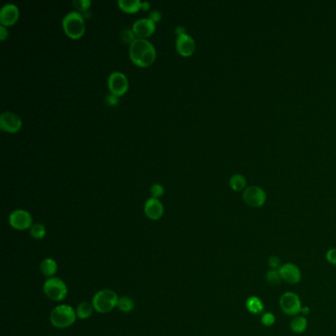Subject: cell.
<instances>
[{
	"label": "cell",
	"mask_w": 336,
	"mask_h": 336,
	"mask_svg": "<svg viewBox=\"0 0 336 336\" xmlns=\"http://www.w3.org/2000/svg\"><path fill=\"white\" fill-rule=\"evenodd\" d=\"M129 53L135 64L142 68L150 65L156 57L154 45L142 38H136L132 44H130Z\"/></svg>",
	"instance_id": "obj_1"
},
{
	"label": "cell",
	"mask_w": 336,
	"mask_h": 336,
	"mask_svg": "<svg viewBox=\"0 0 336 336\" xmlns=\"http://www.w3.org/2000/svg\"><path fill=\"white\" fill-rule=\"evenodd\" d=\"M118 297L115 292L109 289H104L97 292L92 300L94 310L99 314H107L117 307Z\"/></svg>",
	"instance_id": "obj_2"
},
{
	"label": "cell",
	"mask_w": 336,
	"mask_h": 336,
	"mask_svg": "<svg viewBox=\"0 0 336 336\" xmlns=\"http://www.w3.org/2000/svg\"><path fill=\"white\" fill-rule=\"evenodd\" d=\"M76 317V311L68 305L56 306L50 313L51 324L56 328H68L75 322Z\"/></svg>",
	"instance_id": "obj_3"
},
{
	"label": "cell",
	"mask_w": 336,
	"mask_h": 336,
	"mask_svg": "<svg viewBox=\"0 0 336 336\" xmlns=\"http://www.w3.org/2000/svg\"><path fill=\"white\" fill-rule=\"evenodd\" d=\"M62 27L70 38H80L85 32V24L82 14L77 11L69 12L62 19Z\"/></svg>",
	"instance_id": "obj_4"
},
{
	"label": "cell",
	"mask_w": 336,
	"mask_h": 336,
	"mask_svg": "<svg viewBox=\"0 0 336 336\" xmlns=\"http://www.w3.org/2000/svg\"><path fill=\"white\" fill-rule=\"evenodd\" d=\"M44 292L45 296L52 301L60 302L68 296V286L58 277L48 278L44 284Z\"/></svg>",
	"instance_id": "obj_5"
},
{
	"label": "cell",
	"mask_w": 336,
	"mask_h": 336,
	"mask_svg": "<svg viewBox=\"0 0 336 336\" xmlns=\"http://www.w3.org/2000/svg\"><path fill=\"white\" fill-rule=\"evenodd\" d=\"M282 312L288 315H297L302 312V302L300 297L294 292L284 293L279 301Z\"/></svg>",
	"instance_id": "obj_6"
},
{
	"label": "cell",
	"mask_w": 336,
	"mask_h": 336,
	"mask_svg": "<svg viewBox=\"0 0 336 336\" xmlns=\"http://www.w3.org/2000/svg\"><path fill=\"white\" fill-rule=\"evenodd\" d=\"M243 198L251 207H261L266 201V193L261 187L250 185L244 190Z\"/></svg>",
	"instance_id": "obj_7"
},
{
	"label": "cell",
	"mask_w": 336,
	"mask_h": 336,
	"mask_svg": "<svg viewBox=\"0 0 336 336\" xmlns=\"http://www.w3.org/2000/svg\"><path fill=\"white\" fill-rule=\"evenodd\" d=\"M9 223L14 229L22 231V230L29 229L33 226L32 225L33 218L28 211L24 209H17V210H14L10 214Z\"/></svg>",
	"instance_id": "obj_8"
},
{
	"label": "cell",
	"mask_w": 336,
	"mask_h": 336,
	"mask_svg": "<svg viewBox=\"0 0 336 336\" xmlns=\"http://www.w3.org/2000/svg\"><path fill=\"white\" fill-rule=\"evenodd\" d=\"M108 85L111 93L118 97L128 88V80L123 73L114 71L109 76Z\"/></svg>",
	"instance_id": "obj_9"
},
{
	"label": "cell",
	"mask_w": 336,
	"mask_h": 336,
	"mask_svg": "<svg viewBox=\"0 0 336 336\" xmlns=\"http://www.w3.org/2000/svg\"><path fill=\"white\" fill-rule=\"evenodd\" d=\"M0 126L3 130L16 132L22 126L20 116L12 112H3L0 115Z\"/></svg>",
	"instance_id": "obj_10"
},
{
	"label": "cell",
	"mask_w": 336,
	"mask_h": 336,
	"mask_svg": "<svg viewBox=\"0 0 336 336\" xmlns=\"http://www.w3.org/2000/svg\"><path fill=\"white\" fill-rule=\"evenodd\" d=\"M283 281L289 284H297L301 281L302 273L299 267L294 263H285L282 264L281 267L278 269Z\"/></svg>",
	"instance_id": "obj_11"
},
{
	"label": "cell",
	"mask_w": 336,
	"mask_h": 336,
	"mask_svg": "<svg viewBox=\"0 0 336 336\" xmlns=\"http://www.w3.org/2000/svg\"><path fill=\"white\" fill-rule=\"evenodd\" d=\"M155 22L150 18H140L132 25V30L135 35L142 39L150 36L155 31Z\"/></svg>",
	"instance_id": "obj_12"
},
{
	"label": "cell",
	"mask_w": 336,
	"mask_h": 336,
	"mask_svg": "<svg viewBox=\"0 0 336 336\" xmlns=\"http://www.w3.org/2000/svg\"><path fill=\"white\" fill-rule=\"evenodd\" d=\"M19 16L18 7L15 4L7 3L0 10V23L3 26H10L17 21Z\"/></svg>",
	"instance_id": "obj_13"
},
{
	"label": "cell",
	"mask_w": 336,
	"mask_h": 336,
	"mask_svg": "<svg viewBox=\"0 0 336 336\" xmlns=\"http://www.w3.org/2000/svg\"><path fill=\"white\" fill-rule=\"evenodd\" d=\"M176 46L179 54L183 56H189L195 49V43L192 37L187 34H182L178 37Z\"/></svg>",
	"instance_id": "obj_14"
},
{
	"label": "cell",
	"mask_w": 336,
	"mask_h": 336,
	"mask_svg": "<svg viewBox=\"0 0 336 336\" xmlns=\"http://www.w3.org/2000/svg\"><path fill=\"white\" fill-rule=\"evenodd\" d=\"M144 210H145L147 217L152 220H157L159 218H161L164 213L163 204L158 198H154V197L147 199L145 206H144Z\"/></svg>",
	"instance_id": "obj_15"
},
{
	"label": "cell",
	"mask_w": 336,
	"mask_h": 336,
	"mask_svg": "<svg viewBox=\"0 0 336 336\" xmlns=\"http://www.w3.org/2000/svg\"><path fill=\"white\" fill-rule=\"evenodd\" d=\"M246 308L252 314H260L264 311L263 302L256 296H251L246 301Z\"/></svg>",
	"instance_id": "obj_16"
},
{
	"label": "cell",
	"mask_w": 336,
	"mask_h": 336,
	"mask_svg": "<svg viewBox=\"0 0 336 336\" xmlns=\"http://www.w3.org/2000/svg\"><path fill=\"white\" fill-rule=\"evenodd\" d=\"M57 269H58L57 263L52 258H45L40 264L41 272L43 273V275L48 278L54 277L55 273L57 272Z\"/></svg>",
	"instance_id": "obj_17"
},
{
	"label": "cell",
	"mask_w": 336,
	"mask_h": 336,
	"mask_svg": "<svg viewBox=\"0 0 336 336\" xmlns=\"http://www.w3.org/2000/svg\"><path fill=\"white\" fill-rule=\"evenodd\" d=\"M290 327L295 333H303L308 327V321L305 316H296L292 319Z\"/></svg>",
	"instance_id": "obj_18"
},
{
	"label": "cell",
	"mask_w": 336,
	"mask_h": 336,
	"mask_svg": "<svg viewBox=\"0 0 336 336\" xmlns=\"http://www.w3.org/2000/svg\"><path fill=\"white\" fill-rule=\"evenodd\" d=\"M117 4L123 11L129 13L136 12L141 8V1L139 0H118Z\"/></svg>",
	"instance_id": "obj_19"
},
{
	"label": "cell",
	"mask_w": 336,
	"mask_h": 336,
	"mask_svg": "<svg viewBox=\"0 0 336 336\" xmlns=\"http://www.w3.org/2000/svg\"><path fill=\"white\" fill-rule=\"evenodd\" d=\"M93 312H94L93 305H91L88 302H82L77 307L76 314H77V317H79L80 319H86V318H89L90 316L93 314Z\"/></svg>",
	"instance_id": "obj_20"
},
{
	"label": "cell",
	"mask_w": 336,
	"mask_h": 336,
	"mask_svg": "<svg viewBox=\"0 0 336 336\" xmlns=\"http://www.w3.org/2000/svg\"><path fill=\"white\" fill-rule=\"evenodd\" d=\"M230 185L235 191H241L245 189L247 185V180L246 178L243 175H234L230 179Z\"/></svg>",
	"instance_id": "obj_21"
},
{
	"label": "cell",
	"mask_w": 336,
	"mask_h": 336,
	"mask_svg": "<svg viewBox=\"0 0 336 336\" xmlns=\"http://www.w3.org/2000/svg\"><path fill=\"white\" fill-rule=\"evenodd\" d=\"M117 308L122 313H130L135 309V302L129 297H120L117 302Z\"/></svg>",
	"instance_id": "obj_22"
},
{
	"label": "cell",
	"mask_w": 336,
	"mask_h": 336,
	"mask_svg": "<svg viewBox=\"0 0 336 336\" xmlns=\"http://www.w3.org/2000/svg\"><path fill=\"white\" fill-rule=\"evenodd\" d=\"M30 232H31V236L36 239V240H42L44 239L45 236V226L44 225L40 224V223H37V224H34L31 228H30Z\"/></svg>",
	"instance_id": "obj_23"
},
{
	"label": "cell",
	"mask_w": 336,
	"mask_h": 336,
	"mask_svg": "<svg viewBox=\"0 0 336 336\" xmlns=\"http://www.w3.org/2000/svg\"><path fill=\"white\" fill-rule=\"evenodd\" d=\"M266 279L270 285L277 286L281 283L282 278L278 269H270L266 274Z\"/></svg>",
	"instance_id": "obj_24"
},
{
	"label": "cell",
	"mask_w": 336,
	"mask_h": 336,
	"mask_svg": "<svg viewBox=\"0 0 336 336\" xmlns=\"http://www.w3.org/2000/svg\"><path fill=\"white\" fill-rule=\"evenodd\" d=\"M135 36V32H133V30L125 29V30H123V31L121 32V34H120V39H121V41H122L123 43H126V44L130 43V44H132V42L136 39Z\"/></svg>",
	"instance_id": "obj_25"
},
{
	"label": "cell",
	"mask_w": 336,
	"mask_h": 336,
	"mask_svg": "<svg viewBox=\"0 0 336 336\" xmlns=\"http://www.w3.org/2000/svg\"><path fill=\"white\" fill-rule=\"evenodd\" d=\"M72 4L76 9L83 12L89 9L91 1L90 0H73Z\"/></svg>",
	"instance_id": "obj_26"
},
{
	"label": "cell",
	"mask_w": 336,
	"mask_h": 336,
	"mask_svg": "<svg viewBox=\"0 0 336 336\" xmlns=\"http://www.w3.org/2000/svg\"><path fill=\"white\" fill-rule=\"evenodd\" d=\"M261 323L265 326H271L275 323V315L271 313H264L261 315Z\"/></svg>",
	"instance_id": "obj_27"
},
{
	"label": "cell",
	"mask_w": 336,
	"mask_h": 336,
	"mask_svg": "<svg viewBox=\"0 0 336 336\" xmlns=\"http://www.w3.org/2000/svg\"><path fill=\"white\" fill-rule=\"evenodd\" d=\"M151 193L154 198H158L164 193V187L160 183H154L151 186Z\"/></svg>",
	"instance_id": "obj_28"
},
{
	"label": "cell",
	"mask_w": 336,
	"mask_h": 336,
	"mask_svg": "<svg viewBox=\"0 0 336 336\" xmlns=\"http://www.w3.org/2000/svg\"><path fill=\"white\" fill-rule=\"evenodd\" d=\"M268 265L270 269H279L281 267V260L278 256H270L268 259Z\"/></svg>",
	"instance_id": "obj_29"
},
{
	"label": "cell",
	"mask_w": 336,
	"mask_h": 336,
	"mask_svg": "<svg viewBox=\"0 0 336 336\" xmlns=\"http://www.w3.org/2000/svg\"><path fill=\"white\" fill-rule=\"evenodd\" d=\"M326 260L332 264V265H336V248L335 247H332V248H329L326 252Z\"/></svg>",
	"instance_id": "obj_30"
},
{
	"label": "cell",
	"mask_w": 336,
	"mask_h": 336,
	"mask_svg": "<svg viewBox=\"0 0 336 336\" xmlns=\"http://www.w3.org/2000/svg\"><path fill=\"white\" fill-rule=\"evenodd\" d=\"M106 101H107V103H108L109 105L114 106V105H116L117 102H118V97H117L116 95H114V94L111 93V94H108V95H107V97H106Z\"/></svg>",
	"instance_id": "obj_31"
},
{
	"label": "cell",
	"mask_w": 336,
	"mask_h": 336,
	"mask_svg": "<svg viewBox=\"0 0 336 336\" xmlns=\"http://www.w3.org/2000/svg\"><path fill=\"white\" fill-rule=\"evenodd\" d=\"M162 18V14L160 11L158 10H153L150 12V19L153 20L154 22H157V21H160Z\"/></svg>",
	"instance_id": "obj_32"
},
{
	"label": "cell",
	"mask_w": 336,
	"mask_h": 336,
	"mask_svg": "<svg viewBox=\"0 0 336 336\" xmlns=\"http://www.w3.org/2000/svg\"><path fill=\"white\" fill-rule=\"evenodd\" d=\"M7 36H8V33H7V30H6L5 26L1 25L0 26V39H1V41H4Z\"/></svg>",
	"instance_id": "obj_33"
},
{
	"label": "cell",
	"mask_w": 336,
	"mask_h": 336,
	"mask_svg": "<svg viewBox=\"0 0 336 336\" xmlns=\"http://www.w3.org/2000/svg\"><path fill=\"white\" fill-rule=\"evenodd\" d=\"M176 33H177L179 36L182 35V34H185V33H184V28H183L182 26H178V27L176 28Z\"/></svg>",
	"instance_id": "obj_34"
},
{
	"label": "cell",
	"mask_w": 336,
	"mask_h": 336,
	"mask_svg": "<svg viewBox=\"0 0 336 336\" xmlns=\"http://www.w3.org/2000/svg\"><path fill=\"white\" fill-rule=\"evenodd\" d=\"M141 8H143L144 10H147L150 8V3L148 1H143L141 2Z\"/></svg>",
	"instance_id": "obj_35"
},
{
	"label": "cell",
	"mask_w": 336,
	"mask_h": 336,
	"mask_svg": "<svg viewBox=\"0 0 336 336\" xmlns=\"http://www.w3.org/2000/svg\"><path fill=\"white\" fill-rule=\"evenodd\" d=\"M309 312H310V309H309L308 307H304V308L302 309V312H301V313H303L304 314H309Z\"/></svg>",
	"instance_id": "obj_36"
}]
</instances>
